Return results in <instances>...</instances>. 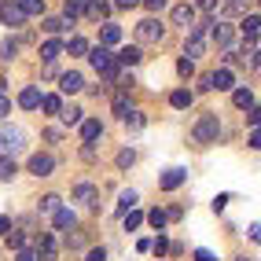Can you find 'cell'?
Wrapping results in <instances>:
<instances>
[{
    "mask_svg": "<svg viewBox=\"0 0 261 261\" xmlns=\"http://www.w3.org/2000/svg\"><path fill=\"white\" fill-rule=\"evenodd\" d=\"M217 136H221V118L214 111H206L195 118V125H191V144H199V147H210L217 144Z\"/></svg>",
    "mask_w": 261,
    "mask_h": 261,
    "instance_id": "obj_1",
    "label": "cell"
},
{
    "mask_svg": "<svg viewBox=\"0 0 261 261\" xmlns=\"http://www.w3.org/2000/svg\"><path fill=\"white\" fill-rule=\"evenodd\" d=\"M26 147V129H19V125H4L0 129V154H19Z\"/></svg>",
    "mask_w": 261,
    "mask_h": 261,
    "instance_id": "obj_2",
    "label": "cell"
},
{
    "mask_svg": "<svg viewBox=\"0 0 261 261\" xmlns=\"http://www.w3.org/2000/svg\"><path fill=\"white\" fill-rule=\"evenodd\" d=\"M136 41H140V44H162L166 41V26L154 19V15H147V19L136 26Z\"/></svg>",
    "mask_w": 261,
    "mask_h": 261,
    "instance_id": "obj_3",
    "label": "cell"
},
{
    "mask_svg": "<svg viewBox=\"0 0 261 261\" xmlns=\"http://www.w3.org/2000/svg\"><path fill=\"white\" fill-rule=\"evenodd\" d=\"M70 199H74V202H85L89 210H99V188H96L92 180H77L74 191H70Z\"/></svg>",
    "mask_w": 261,
    "mask_h": 261,
    "instance_id": "obj_4",
    "label": "cell"
},
{
    "mask_svg": "<svg viewBox=\"0 0 261 261\" xmlns=\"http://www.w3.org/2000/svg\"><path fill=\"white\" fill-rule=\"evenodd\" d=\"M26 173H33V177H51V173H56V159H51L48 151H41V154H30Z\"/></svg>",
    "mask_w": 261,
    "mask_h": 261,
    "instance_id": "obj_5",
    "label": "cell"
},
{
    "mask_svg": "<svg viewBox=\"0 0 261 261\" xmlns=\"http://www.w3.org/2000/svg\"><path fill=\"white\" fill-rule=\"evenodd\" d=\"M0 22L8 30H19V26H26V15H22V8L15 4V0H4V4H0Z\"/></svg>",
    "mask_w": 261,
    "mask_h": 261,
    "instance_id": "obj_6",
    "label": "cell"
},
{
    "mask_svg": "<svg viewBox=\"0 0 261 261\" xmlns=\"http://www.w3.org/2000/svg\"><path fill=\"white\" fill-rule=\"evenodd\" d=\"M33 254H37V261H56V257H59L56 236H51V232H41V236H37V250H33Z\"/></svg>",
    "mask_w": 261,
    "mask_h": 261,
    "instance_id": "obj_7",
    "label": "cell"
},
{
    "mask_svg": "<svg viewBox=\"0 0 261 261\" xmlns=\"http://www.w3.org/2000/svg\"><path fill=\"white\" fill-rule=\"evenodd\" d=\"M214 89H217V92H232V89H236V74L228 70V66H221V70L210 74V92H214Z\"/></svg>",
    "mask_w": 261,
    "mask_h": 261,
    "instance_id": "obj_8",
    "label": "cell"
},
{
    "mask_svg": "<svg viewBox=\"0 0 261 261\" xmlns=\"http://www.w3.org/2000/svg\"><path fill=\"white\" fill-rule=\"evenodd\" d=\"M85 89V77L77 74V70H66V74H59V92L63 96H77Z\"/></svg>",
    "mask_w": 261,
    "mask_h": 261,
    "instance_id": "obj_9",
    "label": "cell"
},
{
    "mask_svg": "<svg viewBox=\"0 0 261 261\" xmlns=\"http://www.w3.org/2000/svg\"><path fill=\"white\" fill-rule=\"evenodd\" d=\"M184 180H188V169L173 166V169H166L162 177H159V188H162V191H177V188H180Z\"/></svg>",
    "mask_w": 261,
    "mask_h": 261,
    "instance_id": "obj_10",
    "label": "cell"
},
{
    "mask_svg": "<svg viewBox=\"0 0 261 261\" xmlns=\"http://www.w3.org/2000/svg\"><path fill=\"white\" fill-rule=\"evenodd\" d=\"M114 63H118V66H140V63H144V48H140V44H125V48L114 56Z\"/></svg>",
    "mask_w": 261,
    "mask_h": 261,
    "instance_id": "obj_11",
    "label": "cell"
},
{
    "mask_svg": "<svg viewBox=\"0 0 261 261\" xmlns=\"http://www.w3.org/2000/svg\"><path fill=\"white\" fill-rule=\"evenodd\" d=\"M195 4H177V8H173V15H169V19H173V26H195Z\"/></svg>",
    "mask_w": 261,
    "mask_h": 261,
    "instance_id": "obj_12",
    "label": "cell"
},
{
    "mask_svg": "<svg viewBox=\"0 0 261 261\" xmlns=\"http://www.w3.org/2000/svg\"><path fill=\"white\" fill-rule=\"evenodd\" d=\"M96 140H103V121L85 118L81 121V144H96Z\"/></svg>",
    "mask_w": 261,
    "mask_h": 261,
    "instance_id": "obj_13",
    "label": "cell"
},
{
    "mask_svg": "<svg viewBox=\"0 0 261 261\" xmlns=\"http://www.w3.org/2000/svg\"><path fill=\"white\" fill-rule=\"evenodd\" d=\"M74 224H77V217H74V210H66V206H59V210L51 214V228L56 232H70Z\"/></svg>",
    "mask_w": 261,
    "mask_h": 261,
    "instance_id": "obj_14",
    "label": "cell"
},
{
    "mask_svg": "<svg viewBox=\"0 0 261 261\" xmlns=\"http://www.w3.org/2000/svg\"><path fill=\"white\" fill-rule=\"evenodd\" d=\"M232 37H236V30H232L228 22H214V44H217L221 51L232 48Z\"/></svg>",
    "mask_w": 261,
    "mask_h": 261,
    "instance_id": "obj_15",
    "label": "cell"
},
{
    "mask_svg": "<svg viewBox=\"0 0 261 261\" xmlns=\"http://www.w3.org/2000/svg\"><path fill=\"white\" fill-rule=\"evenodd\" d=\"M19 107L22 111H37L41 107V89H37V85H26V89L19 92Z\"/></svg>",
    "mask_w": 261,
    "mask_h": 261,
    "instance_id": "obj_16",
    "label": "cell"
},
{
    "mask_svg": "<svg viewBox=\"0 0 261 261\" xmlns=\"http://www.w3.org/2000/svg\"><path fill=\"white\" fill-rule=\"evenodd\" d=\"M191 103H195V92H191V89H173L169 92V107L173 111H188Z\"/></svg>",
    "mask_w": 261,
    "mask_h": 261,
    "instance_id": "obj_17",
    "label": "cell"
},
{
    "mask_svg": "<svg viewBox=\"0 0 261 261\" xmlns=\"http://www.w3.org/2000/svg\"><path fill=\"white\" fill-rule=\"evenodd\" d=\"M202 51H206V37H195V33H188V41H184V59L195 63Z\"/></svg>",
    "mask_w": 261,
    "mask_h": 261,
    "instance_id": "obj_18",
    "label": "cell"
},
{
    "mask_svg": "<svg viewBox=\"0 0 261 261\" xmlns=\"http://www.w3.org/2000/svg\"><path fill=\"white\" fill-rule=\"evenodd\" d=\"M85 15H89L92 22H99V19L111 15V4H103V0H85Z\"/></svg>",
    "mask_w": 261,
    "mask_h": 261,
    "instance_id": "obj_19",
    "label": "cell"
},
{
    "mask_svg": "<svg viewBox=\"0 0 261 261\" xmlns=\"http://www.w3.org/2000/svg\"><path fill=\"white\" fill-rule=\"evenodd\" d=\"M118 41H121V26L103 22V30H99V44H103V48H111V44H118Z\"/></svg>",
    "mask_w": 261,
    "mask_h": 261,
    "instance_id": "obj_20",
    "label": "cell"
},
{
    "mask_svg": "<svg viewBox=\"0 0 261 261\" xmlns=\"http://www.w3.org/2000/svg\"><path fill=\"white\" fill-rule=\"evenodd\" d=\"M232 107L236 111H250L254 107V92L250 89H232Z\"/></svg>",
    "mask_w": 261,
    "mask_h": 261,
    "instance_id": "obj_21",
    "label": "cell"
},
{
    "mask_svg": "<svg viewBox=\"0 0 261 261\" xmlns=\"http://www.w3.org/2000/svg\"><path fill=\"white\" fill-rule=\"evenodd\" d=\"M15 177H19V166H15V159H11V154H0V180L11 184Z\"/></svg>",
    "mask_w": 261,
    "mask_h": 261,
    "instance_id": "obj_22",
    "label": "cell"
},
{
    "mask_svg": "<svg viewBox=\"0 0 261 261\" xmlns=\"http://www.w3.org/2000/svg\"><path fill=\"white\" fill-rule=\"evenodd\" d=\"M59 56H63V41L51 37V41H44V44H41V59H44V63H56Z\"/></svg>",
    "mask_w": 261,
    "mask_h": 261,
    "instance_id": "obj_23",
    "label": "cell"
},
{
    "mask_svg": "<svg viewBox=\"0 0 261 261\" xmlns=\"http://www.w3.org/2000/svg\"><path fill=\"white\" fill-rule=\"evenodd\" d=\"M74 22L70 19H56V15H51V19H44V33H51V37H59V33H66Z\"/></svg>",
    "mask_w": 261,
    "mask_h": 261,
    "instance_id": "obj_24",
    "label": "cell"
},
{
    "mask_svg": "<svg viewBox=\"0 0 261 261\" xmlns=\"http://www.w3.org/2000/svg\"><path fill=\"white\" fill-rule=\"evenodd\" d=\"M41 111H44L48 118H59V111H63V96H41Z\"/></svg>",
    "mask_w": 261,
    "mask_h": 261,
    "instance_id": "obj_25",
    "label": "cell"
},
{
    "mask_svg": "<svg viewBox=\"0 0 261 261\" xmlns=\"http://www.w3.org/2000/svg\"><path fill=\"white\" fill-rule=\"evenodd\" d=\"M19 8H22L26 19H41L44 15V0H19Z\"/></svg>",
    "mask_w": 261,
    "mask_h": 261,
    "instance_id": "obj_26",
    "label": "cell"
},
{
    "mask_svg": "<svg viewBox=\"0 0 261 261\" xmlns=\"http://www.w3.org/2000/svg\"><path fill=\"white\" fill-rule=\"evenodd\" d=\"M136 199H140V195H136L133 188H125V191H121V195H118V217H121V214H129L133 206H136Z\"/></svg>",
    "mask_w": 261,
    "mask_h": 261,
    "instance_id": "obj_27",
    "label": "cell"
},
{
    "mask_svg": "<svg viewBox=\"0 0 261 261\" xmlns=\"http://www.w3.org/2000/svg\"><path fill=\"white\" fill-rule=\"evenodd\" d=\"M59 206H63V199L56 195V191H51V195H41V199H37V210H41V214H56Z\"/></svg>",
    "mask_w": 261,
    "mask_h": 261,
    "instance_id": "obj_28",
    "label": "cell"
},
{
    "mask_svg": "<svg viewBox=\"0 0 261 261\" xmlns=\"http://www.w3.org/2000/svg\"><path fill=\"white\" fill-rule=\"evenodd\" d=\"M59 118H63V125H81V121H85V111H81V107H63Z\"/></svg>",
    "mask_w": 261,
    "mask_h": 261,
    "instance_id": "obj_29",
    "label": "cell"
},
{
    "mask_svg": "<svg viewBox=\"0 0 261 261\" xmlns=\"http://www.w3.org/2000/svg\"><path fill=\"white\" fill-rule=\"evenodd\" d=\"M147 224L154 232H166V224H169V217H166V210H159V206H154V210L147 214Z\"/></svg>",
    "mask_w": 261,
    "mask_h": 261,
    "instance_id": "obj_30",
    "label": "cell"
},
{
    "mask_svg": "<svg viewBox=\"0 0 261 261\" xmlns=\"http://www.w3.org/2000/svg\"><path fill=\"white\" fill-rule=\"evenodd\" d=\"M85 11V0H63V19H77V15Z\"/></svg>",
    "mask_w": 261,
    "mask_h": 261,
    "instance_id": "obj_31",
    "label": "cell"
},
{
    "mask_svg": "<svg viewBox=\"0 0 261 261\" xmlns=\"http://www.w3.org/2000/svg\"><path fill=\"white\" fill-rule=\"evenodd\" d=\"M125 125H129L133 133H140V129L147 125V118H144V111H136V107H133V111L125 114Z\"/></svg>",
    "mask_w": 261,
    "mask_h": 261,
    "instance_id": "obj_32",
    "label": "cell"
},
{
    "mask_svg": "<svg viewBox=\"0 0 261 261\" xmlns=\"http://www.w3.org/2000/svg\"><path fill=\"white\" fill-rule=\"evenodd\" d=\"M121 224H125V232H136L144 224V214L140 210H129V214H121Z\"/></svg>",
    "mask_w": 261,
    "mask_h": 261,
    "instance_id": "obj_33",
    "label": "cell"
},
{
    "mask_svg": "<svg viewBox=\"0 0 261 261\" xmlns=\"http://www.w3.org/2000/svg\"><path fill=\"white\" fill-rule=\"evenodd\" d=\"M177 77H180V81H191V77H195V63L180 56V59H177Z\"/></svg>",
    "mask_w": 261,
    "mask_h": 261,
    "instance_id": "obj_34",
    "label": "cell"
},
{
    "mask_svg": "<svg viewBox=\"0 0 261 261\" xmlns=\"http://www.w3.org/2000/svg\"><path fill=\"white\" fill-rule=\"evenodd\" d=\"M15 56H19V41H15V37H8L4 44H0V59H4V63H11Z\"/></svg>",
    "mask_w": 261,
    "mask_h": 261,
    "instance_id": "obj_35",
    "label": "cell"
},
{
    "mask_svg": "<svg viewBox=\"0 0 261 261\" xmlns=\"http://www.w3.org/2000/svg\"><path fill=\"white\" fill-rule=\"evenodd\" d=\"M133 111V103H129V96L125 92H121V96H114V118H121V121H125V114Z\"/></svg>",
    "mask_w": 261,
    "mask_h": 261,
    "instance_id": "obj_36",
    "label": "cell"
},
{
    "mask_svg": "<svg viewBox=\"0 0 261 261\" xmlns=\"http://www.w3.org/2000/svg\"><path fill=\"white\" fill-rule=\"evenodd\" d=\"M114 166H118V169H129V166H136V151H133V147H125V151H118V159H114Z\"/></svg>",
    "mask_w": 261,
    "mask_h": 261,
    "instance_id": "obj_37",
    "label": "cell"
},
{
    "mask_svg": "<svg viewBox=\"0 0 261 261\" xmlns=\"http://www.w3.org/2000/svg\"><path fill=\"white\" fill-rule=\"evenodd\" d=\"M66 51H70V56H89V41H85V37H70Z\"/></svg>",
    "mask_w": 261,
    "mask_h": 261,
    "instance_id": "obj_38",
    "label": "cell"
},
{
    "mask_svg": "<svg viewBox=\"0 0 261 261\" xmlns=\"http://www.w3.org/2000/svg\"><path fill=\"white\" fill-rule=\"evenodd\" d=\"M151 254H154V257H166V254H169V239H166L162 232H159V239H151Z\"/></svg>",
    "mask_w": 261,
    "mask_h": 261,
    "instance_id": "obj_39",
    "label": "cell"
},
{
    "mask_svg": "<svg viewBox=\"0 0 261 261\" xmlns=\"http://www.w3.org/2000/svg\"><path fill=\"white\" fill-rule=\"evenodd\" d=\"M4 239H8V247H11V250H26V236H22V232H15V228H11Z\"/></svg>",
    "mask_w": 261,
    "mask_h": 261,
    "instance_id": "obj_40",
    "label": "cell"
},
{
    "mask_svg": "<svg viewBox=\"0 0 261 261\" xmlns=\"http://www.w3.org/2000/svg\"><path fill=\"white\" fill-rule=\"evenodd\" d=\"M81 247H85V236L70 228V236H66V250H81Z\"/></svg>",
    "mask_w": 261,
    "mask_h": 261,
    "instance_id": "obj_41",
    "label": "cell"
},
{
    "mask_svg": "<svg viewBox=\"0 0 261 261\" xmlns=\"http://www.w3.org/2000/svg\"><path fill=\"white\" fill-rule=\"evenodd\" d=\"M85 261H107V247H92V250H85Z\"/></svg>",
    "mask_w": 261,
    "mask_h": 261,
    "instance_id": "obj_42",
    "label": "cell"
},
{
    "mask_svg": "<svg viewBox=\"0 0 261 261\" xmlns=\"http://www.w3.org/2000/svg\"><path fill=\"white\" fill-rule=\"evenodd\" d=\"M247 144H250V151H261V125H254V129H250Z\"/></svg>",
    "mask_w": 261,
    "mask_h": 261,
    "instance_id": "obj_43",
    "label": "cell"
},
{
    "mask_svg": "<svg viewBox=\"0 0 261 261\" xmlns=\"http://www.w3.org/2000/svg\"><path fill=\"white\" fill-rule=\"evenodd\" d=\"M195 11H206V15H214V11H217V0H195Z\"/></svg>",
    "mask_w": 261,
    "mask_h": 261,
    "instance_id": "obj_44",
    "label": "cell"
},
{
    "mask_svg": "<svg viewBox=\"0 0 261 261\" xmlns=\"http://www.w3.org/2000/svg\"><path fill=\"white\" fill-rule=\"evenodd\" d=\"M228 202H232L228 191H224V195H217V199H214V214H224V206H228Z\"/></svg>",
    "mask_w": 261,
    "mask_h": 261,
    "instance_id": "obj_45",
    "label": "cell"
},
{
    "mask_svg": "<svg viewBox=\"0 0 261 261\" xmlns=\"http://www.w3.org/2000/svg\"><path fill=\"white\" fill-rule=\"evenodd\" d=\"M247 125H261V107H257V103L247 111Z\"/></svg>",
    "mask_w": 261,
    "mask_h": 261,
    "instance_id": "obj_46",
    "label": "cell"
},
{
    "mask_svg": "<svg viewBox=\"0 0 261 261\" xmlns=\"http://www.w3.org/2000/svg\"><path fill=\"white\" fill-rule=\"evenodd\" d=\"M140 4H144V8H147L151 15H159V11L166 8V0H140Z\"/></svg>",
    "mask_w": 261,
    "mask_h": 261,
    "instance_id": "obj_47",
    "label": "cell"
},
{
    "mask_svg": "<svg viewBox=\"0 0 261 261\" xmlns=\"http://www.w3.org/2000/svg\"><path fill=\"white\" fill-rule=\"evenodd\" d=\"M44 140H48V144H59V140H63V129H56V125L44 129Z\"/></svg>",
    "mask_w": 261,
    "mask_h": 261,
    "instance_id": "obj_48",
    "label": "cell"
},
{
    "mask_svg": "<svg viewBox=\"0 0 261 261\" xmlns=\"http://www.w3.org/2000/svg\"><path fill=\"white\" fill-rule=\"evenodd\" d=\"M8 114H11V99H8L4 92H0V121H4Z\"/></svg>",
    "mask_w": 261,
    "mask_h": 261,
    "instance_id": "obj_49",
    "label": "cell"
},
{
    "mask_svg": "<svg viewBox=\"0 0 261 261\" xmlns=\"http://www.w3.org/2000/svg\"><path fill=\"white\" fill-rule=\"evenodd\" d=\"M247 236H250V239L257 243V247H261V221H254V224H250V228H247Z\"/></svg>",
    "mask_w": 261,
    "mask_h": 261,
    "instance_id": "obj_50",
    "label": "cell"
},
{
    "mask_svg": "<svg viewBox=\"0 0 261 261\" xmlns=\"http://www.w3.org/2000/svg\"><path fill=\"white\" fill-rule=\"evenodd\" d=\"M195 261H217V254L206 250V247H199V250H195Z\"/></svg>",
    "mask_w": 261,
    "mask_h": 261,
    "instance_id": "obj_51",
    "label": "cell"
},
{
    "mask_svg": "<svg viewBox=\"0 0 261 261\" xmlns=\"http://www.w3.org/2000/svg\"><path fill=\"white\" fill-rule=\"evenodd\" d=\"M11 232V217H4V214H0V239H4Z\"/></svg>",
    "mask_w": 261,
    "mask_h": 261,
    "instance_id": "obj_52",
    "label": "cell"
},
{
    "mask_svg": "<svg viewBox=\"0 0 261 261\" xmlns=\"http://www.w3.org/2000/svg\"><path fill=\"white\" fill-rule=\"evenodd\" d=\"M140 0H114V8H121V11H129V8H136Z\"/></svg>",
    "mask_w": 261,
    "mask_h": 261,
    "instance_id": "obj_53",
    "label": "cell"
},
{
    "mask_svg": "<svg viewBox=\"0 0 261 261\" xmlns=\"http://www.w3.org/2000/svg\"><path fill=\"white\" fill-rule=\"evenodd\" d=\"M15 261H37V254H33V250H19V257H15Z\"/></svg>",
    "mask_w": 261,
    "mask_h": 261,
    "instance_id": "obj_54",
    "label": "cell"
},
{
    "mask_svg": "<svg viewBox=\"0 0 261 261\" xmlns=\"http://www.w3.org/2000/svg\"><path fill=\"white\" fill-rule=\"evenodd\" d=\"M232 261H254V257H247V254H236V257H232Z\"/></svg>",
    "mask_w": 261,
    "mask_h": 261,
    "instance_id": "obj_55",
    "label": "cell"
},
{
    "mask_svg": "<svg viewBox=\"0 0 261 261\" xmlns=\"http://www.w3.org/2000/svg\"><path fill=\"white\" fill-rule=\"evenodd\" d=\"M228 4H243V0H228Z\"/></svg>",
    "mask_w": 261,
    "mask_h": 261,
    "instance_id": "obj_56",
    "label": "cell"
},
{
    "mask_svg": "<svg viewBox=\"0 0 261 261\" xmlns=\"http://www.w3.org/2000/svg\"><path fill=\"white\" fill-rule=\"evenodd\" d=\"M257 4H261V0H257Z\"/></svg>",
    "mask_w": 261,
    "mask_h": 261,
    "instance_id": "obj_57",
    "label": "cell"
}]
</instances>
